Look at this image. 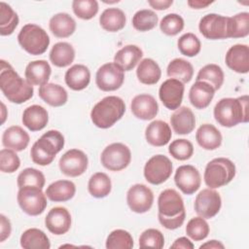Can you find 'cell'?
I'll use <instances>...</instances> for the list:
<instances>
[{"label": "cell", "instance_id": "6da1fadb", "mask_svg": "<svg viewBox=\"0 0 249 249\" xmlns=\"http://www.w3.org/2000/svg\"><path fill=\"white\" fill-rule=\"evenodd\" d=\"M0 65V89L4 96L16 104L29 100L33 96V86L23 80L9 62L1 59Z\"/></svg>", "mask_w": 249, "mask_h": 249}, {"label": "cell", "instance_id": "7a4b0ae2", "mask_svg": "<svg viewBox=\"0 0 249 249\" xmlns=\"http://www.w3.org/2000/svg\"><path fill=\"white\" fill-rule=\"evenodd\" d=\"M158 218L162 227L167 230L180 228L186 218V211L182 196L174 189L160 192L158 197Z\"/></svg>", "mask_w": 249, "mask_h": 249}, {"label": "cell", "instance_id": "3957f363", "mask_svg": "<svg viewBox=\"0 0 249 249\" xmlns=\"http://www.w3.org/2000/svg\"><path fill=\"white\" fill-rule=\"evenodd\" d=\"M216 122L225 127H232L239 123L248 122V95L237 98L220 99L213 110Z\"/></svg>", "mask_w": 249, "mask_h": 249}, {"label": "cell", "instance_id": "277c9868", "mask_svg": "<svg viewBox=\"0 0 249 249\" xmlns=\"http://www.w3.org/2000/svg\"><path fill=\"white\" fill-rule=\"evenodd\" d=\"M125 112L124 101L116 95H109L98 101L90 111V120L99 128H109L122 119Z\"/></svg>", "mask_w": 249, "mask_h": 249}, {"label": "cell", "instance_id": "5b68a950", "mask_svg": "<svg viewBox=\"0 0 249 249\" xmlns=\"http://www.w3.org/2000/svg\"><path fill=\"white\" fill-rule=\"evenodd\" d=\"M64 136L55 129L45 132L31 147L30 156L34 163L38 165H49L53 162L55 155L64 147Z\"/></svg>", "mask_w": 249, "mask_h": 249}, {"label": "cell", "instance_id": "8992f818", "mask_svg": "<svg viewBox=\"0 0 249 249\" xmlns=\"http://www.w3.org/2000/svg\"><path fill=\"white\" fill-rule=\"evenodd\" d=\"M235 165L227 158H216L210 160L204 170V183L210 189L228 185L235 176Z\"/></svg>", "mask_w": 249, "mask_h": 249}, {"label": "cell", "instance_id": "52a82bcc", "mask_svg": "<svg viewBox=\"0 0 249 249\" xmlns=\"http://www.w3.org/2000/svg\"><path fill=\"white\" fill-rule=\"evenodd\" d=\"M18 41L20 47L32 55L44 53L50 45V37L46 30L34 23H27L21 27Z\"/></svg>", "mask_w": 249, "mask_h": 249}, {"label": "cell", "instance_id": "ba28073f", "mask_svg": "<svg viewBox=\"0 0 249 249\" xmlns=\"http://www.w3.org/2000/svg\"><path fill=\"white\" fill-rule=\"evenodd\" d=\"M17 199L21 210L29 216H38L47 207V196L38 187L25 186L19 188Z\"/></svg>", "mask_w": 249, "mask_h": 249}, {"label": "cell", "instance_id": "9c48e42d", "mask_svg": "<svg viewBox=\"0 0 249 249\" xmlns=\"http://www.w3.org/2000/svg\"><path fill=\"white\" fill-rule=\"evenodd\" d=\"M100 160L106 169L110 171H121L130 163L131 152L123 143H112L104 148L100 156Z\"/></svg>", "mask_w": 249, "mask_h": 249}, {"label": "cell", "instance_id": "30bf717a", "mask_svg": "<svg viewBox=\"0 0 249 249\" xmlns=\"http://www.w3.org/2000/svg\"><path fill=\"white\" fill-rule=\"evenodd\" d=\"M124 81V71L115 62L101 65L96 71L95 84L102 91H114L119 89Z\"/></svg>", "mask_w": 249, "mask_h": 249}, {"label": "cell", "instance_id": "8fae6325", "mask_svg": "<svg viewBox=\"0 0 249 249\" xmlns=\"http://www.w3.org/2000/svg\"><path fill=\"white\" fill-rule=\"evenodd\" d=\"M172 173V162L164 155H156L148 160L144 166V177L152 185L165 182Z\"/></svg>", "mask_w": 249, "mask_h": 249}, {"label": "cell", "instance_id": "7c38bea8", "mask_svg": "<svg viewBox=\"0 0 249 249\" xmlns=\"http://www.w3.org/2000/svg\"><path fill=\"white\" fill-rule=\"evenodd\" d=\"M88 156L79 149H70L64 153L58 161L60 171L69 177H78L88 168Z\"/></svg>", "mask_w": 249, "mask_h": 249}, {"label": "cell", "instance_id": "4fadbf2b", "mask_svg": "<svg viewBox=\"0 0 249 249\" xmlns=\"http://www.w3.org/2000/svg\"><path fill=\"white\" fill-rule=\"evenodd\" d=\"M195 211L204 219H211L221 209L222 199L220 194L213 189H203L196 196Z\"/></svg>", "mask_w": 249, "mask_h": 249}, {"label": "cell", "instance_id": "5bb4252c", "mask_svg": "<svg viewBox=\"0 0 249 249\" xmlns=\"http://www.w3.org/2000/svg\"><path fill=\"white\" fill-rule=\"evenodd\" d=\"M126 202L131 211L142 214L152 208L154 194L146 185L135 184L131 186L126 193Z\"/></svg>", "mask_w": 249, "mask_h": 249}, {"label": "cell", "instance_id": "9a60e30c", "mask_svg": "<svg viewBox=\"0 0 249 249\" xmlns=\"http://www.w3.org/2000/svg\"><path fill=\"white\" fill-rule=\"evenodd\" d=\"M228 18L214 13L203 16L198 23L199 32L209 40L227 39Z\"/></svg>", "mask_w": 249, "mask_h": 249}, {"label": "cell", "instance_id": "2e32d148", "mask_svg": "<svg viewBox=\"0 0 249 249\" xmlns=\"http://www.w3.org/2000/svg\"><path fill=\"white\" fill-rule=\"evenodd\" d=\"M184 90L185 86L182 82L170 78L160 85L159 97L164 107L169 110H176L182 103Z\"/></svg>", "mask_w": 249, "mask_h": 249}, {"label": "cell", "instance_id": "e0dca14e", "mask_svg": "<svg viewBox=\"0 0 249 249\" xmlns=\"http://www.w3.org/2000/svg\"><path fill=\"white\" fill-rule=\"evenodd\" d=\"M174 182L183 194L190 196L195 194L200 187V173L194 165H181L175 171Z\"/></svg>", "mask_w": 249, "mask_h": 249}, {"label": "cell", "instance_id": "ac0fdd59", "mask_svg": "<svg viewBox=\"0 0 249 249\" xmlns=\"http://www.w3.org/2000/svg\"><path fill=\"white\" fill-rule=\"evenodd\" d=\"M71 214L62 206L53 207L45 218V226L50 232L55 235L66 233L71 228Z\"/></svg>", "mask_w": 249, "mask_h": 249}, {"label": "cell", "instance_id": "d6986e66", "mask_svg": "<svg viewBox=\"0 0 249 249\" xmlns=\"http://www.w3.org/2000/svg\"><path fill=\"white\" fill-rule=\"evenodd\" d=\"M227 66L239 74H246L249 71V47L244 44L231 46L225 56Z\"/></svg>", "mask_w": 249, "mask_h": 249}, {"label": "cell", "instance_id": "ffe728a7", "mask_svg": "<svg viewBox=\"0 0 249 249\" xmlns=\"http://www.w3.org/2000/svg\"><path fill=\"white\" fill-rule=\"evenodd\" d=\"M130 109L134 117L139 120H153L159 112V104L153 95L141 93L133 97Z\"/></svg>", "mask_w": 249, "mask_h": 249}, {"label": "cell", "instance_id": "44dd1931", "mask_svg": "<svg viewBox=\"0 0 249 249\" xmlns=\"http://www.w3.org/2000/svg\"><path fill=\"white\" fill-rule=\"evenodd\" d=\"M172 136L169 124L163 121L156 120L150 123L145 130V137L147 142L155 147H161L166 145Z\"/></svg>", "mask_w": 249, "mask_h": 249}, {"label": "cell", "instance_id": "7402d4cb", "mask_svg": "<svg viewBox=\"0 0 249 249\" xmlns=\"http://www.w3.org/2000/svg\"><path fill=\"white\" fill-rule=\"evenodd\" d=\"M170 124L175 133L181 135L189 134L195 129L196 126L195 114L189 107H179L171 115Z\"/></svg>", "mask_w": 249, "mask_h": 249}, {"label": "cell", "instance_id": "603a6c76", "mask_svg": "<svg viewBox=\"0 0 249 249\" xmlns=\"http://www.w3.org/2000/svg\"><path fill=\"white\" fill-rule=\"evenodd\" d=\"M52 73V68L47 60L39 59L27 64L24 76L26 81L32 86H43L48 83Z\"/></svg>", "mask_w": 249, "mask_h": 249}, {"label": "cell", "instance_id": "cb8c5ba5", "mask_svg": "<svg viewBox=\"0 0 249 249\" xmlns=\"http://www.w3.org/2000/svg\"><path fill=\"white\" fill-rule=\"evenodd\" d=\"M215 94V89L208 83L196 81L190 89L189 99L196 109H204L209 106Z\"/></svg>", "mask_w": 249, "mask_h": 249}, {"label": "cell", "instance_id": "d4e9b609", "mask_svg": "<svg viewBox=\"0 0 249 249\" xmlns=\"http://www.w3.org/2000/svg\"><path fill=\"white\" fill-rule=\"evenodd\" d=\"M21 122L30 131L42 130L49 122L48 111L40 105L28 106L22 113Z\"/></svg>", "mask_w": 249, "mask_h": 249}, {"label": "cell", "instance_id": "484cf974", "mask_svg": "<svg viewBox=\"0 0 249 249\" xmlns=\"http://www.w3.org/2000/svg\"><path fill=\"white\" fill-rule=\"evenodd\" d=\"M29 140V134L19 125H12L8 127L2 135L3 146L16 152L24 150L28 146Z\"/></svg>", "mask_w": 249, "mask_h": 249}, {"label": "cell", "instance_id": "4316f807", "mask_svg": "<svg viewBox=\"0 0 249 249\" xmlns=\"http://www.w3.org/2000/svg\"><path fill=\"white\" fill-rule=\"evenodd\" d=\"M197 144L204 150H216L222 144V134L220 130L210 124H201L196 133Z\"/></svg>", "mask_w": 249, "mask_h": 249}, {"label": "cell", "instance_id": "83f0119b", "mask_svg": "<svg viewBox=\"0 0 249 249\" xmlns=\"http://www.w3.org/2000/svg\"><path fill=\"white\" fill-rule=\"evenodd\" d=\"M142 56L143 52L138 46L126 45L116 53L114 62L124 71H130L138 64Z\"/></svg>", "mask_w": 249, "mask_h": 249}, {"label": "cell", "instance_id": "f1b7e54d", "mask_svg": "<svg viewBox=\"0 0 249 249\" xmlns=\"http://www.w3.org/2000/svg\"><path fill=\"white\" fill-rule=\"evenodd\" d=\"M76 193V186L70 180H57L47 187L45 192L47 197L54 202L70 200Z\"/></svg>", "mask_w": 249, "mask_h": 249}, {"label": "cell", "instance_id": "f546056e", "mask_svg": "<svg viewBox=\"0 0 249 249\" xmlns=\"http://www.w3.org/2000/svg\"><path fill=\"white\" fill-rule=\"evenodd\" d=\"M65 83L73 90L85 89L90 82L89 69L84 64H74L65 73Z\"/></svg>", "mask_w": 249, "mask_h": 249}, {"label": "cell", "instance_id": "4dcf8cb0", "mask_svg": "<svg viewBox=\"0 0 249 249\" xmlns=\"http://www.w3.org/2000/svg\"><path fill=\"white\" fill-rule=\"evenodd\" d=\"M40 98L53 107H60L67 102L68 93L65 89L57 84L47 83L38 89Z\"/></svg>", "mask_w": 249, "mask_h": 249}, {"label": "cell", "instance_id": "1f68e13d", "mask_svg": "<svg viewBox=\"0 0 249 249\" xmlns=\"http://www.w3.org/2000/svg\"><path fill=\"white\" fill-rule=\"evenodd\" d=\"M49 27L55 37L67 38L75 32L76 21L67 13H58L51 18Z\"/></svg>", "mask_w": 249, "mask_h": 249}, {"label": "cell", "instance_id": "d6a6232c", "mask_svg": "<svg viewBox=\"0 0 249 249\" xmlns=\"http://www.w3.org/2000/svg\"><path fill=\"white\" fill-rule=\"evenodd\" d=\"M125 15L119 8H107L99 17L100 26L109 32H117L122 30L125 26Z\"/></svg>", "mask_w": 249, "mask_h": 249}, {"label": "cell", "instance_id": "836d02e7", "mask_svg": "<svg viewBox=\"0 0 249 249\" xmlns=\"http://www.w3.org/2000/svg\"><path fill=\"white\" fill-rule=\"evenodd\" d=\"M136 76L141 84L155 85L161 77V70L154 59L144 58L137 66Z\"/></svg>", "mask_w": 249, "mask_h": 249}, {"label": "cell", "instance_id": "e575fe53", "mask_svg": "<svg viewBox=\"0 0 249 249\" xmlns=\"http://www.w3.org/2000/svg\"><path fill=\"white\" fill-rule=\"evenodd\" d=\"M49 56L54 66L66 67L74 61L75 50L67 42H58L53 46Z\"/></svg>", "mask_w": 249, "mask_h": 249}, {"label": "cell", "instance_id": "d590c367", "mask_svg": "<svg viewBox=\"0 0 249 249\" xmlns=\"http://www.w3.org/2000/svg\"><path fill=\"white\" fill-rule=\"evenodd\" d=\"M20 246L24 249H49L51 242L47 234L39 229L31 228L24 231L20 236Z\"/></svg>", "mask_w": 249, "mask_h": 249}, {"label": "cell", "instance_id": "8d00e7d4", "mask_svg": "<svg viewBox=\"0 0 249 249\" xmlns=\"http://www.w3.org/2000/svg\"><path fill=\"white\" fill-rule=\"evenodd\" d=\"M166 73L169 78L176 79L185 84L192 80L194 75V67L188 60L178 57L169 62Z\"/></svg>", "mask_w": 249, "mask_h": 249}, {"label": "cell", "instance_id": "74e56055", "mask_svg": "<svg viewBox=\"0 0 249 249\" xmlns=\"http://www.w3.org/2000/svg\"><path fill=\"white\" fill-rule=\"evenodd\" d=\"M249 34V13L242 12L228 18L227 37L243 38Z\"/></svg>", "mask_w": 249, "mask_h": 249}, {"label": "cell", "instance_id": "f35d334b", "mask_svg": "<svg viewBox=\"0 0 249 249\" xmlns=\"http://www.w3.org/2000/svg\"><path fill=\"white\" fill-rule=\"evenodd\" d=\"M88 190L91 196L103 198L111 193V179L104 172H96L90 176L88 183Z\"/></svg>", "mask_w": 249, "mask_h": 249}, {"label": "cell", "instance_id": "ab89813d", "mask_svg": "<svg viewBox=\"0 0 249 249\" xmlns=\"http://www.w3.org/2000/svg\"><path fill=\"white\" fill-rule=\"evenodd\" d=\"M18 16L10 5L0 2V35H11L18 24Z\"/></svg>", "mask_w": 249, "mask_h": 249}, {"label": "cell", "instance_id": "60d3db41", "mask_svg": "<svg viewBox=\"0 0 249 249\" xmlns=\"http://www.w3.org/2000/svg\"><path fill=\"white\" fill-rule=\"evenodd\" d=\"M196 81L206 82L212 86L215 90H218L224 83V72L217 64H207L199 69L196 75Z\"/></svg>", "mask_w": 249, "mask_h": 249}, {"label": "cell", "instance_id": "b9f144b4", "mask_svg": "<svg viewBox=\"0 0 249 249\" xmlns=\"http://www.w3.org/2000/svg\"><path fill=\"white\" fill-rule=\"evenodd\" d=\"M158 21V15L149 9L139 10L132 17V26L134 29L141 32L152 30L156 27Z\"/></svg>", "mask_w": 249, "mask_h": 249}, {"label": "cell", "instance_id": "7bdbcfd3", "mask_svg": "<svg viewBox=\"0 0 249 249\" xmlns=\"http://www.w3.org/2000/svg\"><path fill=\"white\" fill-rule=\"evenodd\" d=\"M134 245L131 234L124 230H114L106 239L107 249H131Z\"/></svg>", "mask_w": 249, "mask_h": 249}, {"label": "cell", "instance_id": "ee69618b", "mask_svg": "<svg viewBox=\"0 0 249 249\" xmlns=\"http://www.w3.org/2000/svg\"><path fill=\"white\" fill-rule=\"evenodd\" d=\"M45 175L38 169L27 167L23 169L18 176L17 184L18 189L25 186H34L43 189L45 186Z\"/></svg>", "mask_w": 249, "mask_h": 249}, {"label": "cell", "instance_id": "f6af8a7d", "mask_svg": "<svg viewBox=\"0 0 249 249\" xmlns=\"http://www.w3.org/2000/svg\"><path fill=\"white\" fill-rule=\"evenodd\" d=\"M186 233L195 241L203 240L209 234V225L206 220L200 216L192 218L187 223Z\"/></svg>", "mask_w": 249, "mask_h": 249}, {"label": "cell", "instance_id": "bcb514c9", "mask_svg": "<svg viewBox=\"0 0 249 249\" xmlns=\"http://www.w3.org/2000/svg\"><path fill=\"white\" fill-rule=\"evenodd\" d=\"M177 46L179 52L189 57L196 56L198 54L201 49V44L199 39L194 33L188 32L183 34L177 41Z\"/></svg>", "mask_w": 249, "mask_h": 249}, {"label": "cell", "instance_id": "7dc6e473", "mask_svg": "<svg viewBox=\"0 0 249 249\" xmlns=\"http://www.w3.org/2000/svg\"><path fill=\"white\" fill-rule=\"evenodd\" d=\"M72 9L79 18L89 20L96 16L99 8L96 0H74Z\"/></svg>", "mask_w": 249, "mask_h": 249}, {"label": "cell", "instance_id": "c3c4849f", "mask_svg": "<svg viewBox=\"0 0 249 249\" xmlns=\"http://www.w3.org/2000/svg\"><path fill=\"white\" fill-rule=\"evenodd\" d=\"M184 25L185 23L183 18L174 13L164 16L160 22V31L167 36L177 35L183 30Z\"/></svg>", "mask_w": 249, "mask_h": 249}, {"label": "cell", "instance_id": "681fc988", "mask_svg": "<svg viewBox=\"0 0 249 249\" xmlns=\"http://www.w3.org/2000/svg\"><path fill=\"white\" fill-rule=\"evenodd\" d=\"M168 153L178 160H186L193 156L194 146L193 143L187 139H176L169 144Z\"/></svg>", "mask_w": 249, "mask_h": 249}, {"label": "cell", "instance_id": "f907efd6", "mask_svg": "<svg viewBox=\"0 0 249 249\" xmlns=\"http://www.w3.org/2000/svg\"><path fill=\"white\" fill-rule=\"evenodd\" d=\"M164 245V236L162 232L157 229L145 230L139 236V246L141 248L153 247L161 249Z\"/></svg>", "mask_w": 249, "mask_h": 249}, {"label": "cell", "instance_id": "816d5d0a", "mask_svg": "<svg viewBox=\"0 0 249 249\" xmlns=\"http://www.w3.org/2000/svg\"><path fill=\"white\" fill-rule=\"evenodd\" d=\"M20 166V160L12 149H2L0 151V170L3 173H14Z\"/></svg>", "mask_w": 249, "mask_h": 249}, {"label": "cell", "instance_id": "f5cc1de1", "mask_svg": "<svg viewBox=\"0 0 249 249\" xmlns=\"http://www.w3.org/2000/svg\"><path fill=\"white\" fill-rule=\"evenodd\" d=\"M12 226L10 220L3 214L0 215V241H5L11 234Z\"/></svg>", "mask_w": 249, "mask_h": 249}, {"label": "cell", "instance_id": "db71d44e", "mask_svg": "<svg viewBox=\"0 0 249 249\" xmlns=\"http://www.w3.org/2000/svg\"><path fill=\"white\" fill-rule=\"evenodd\" d=\"M194 247H195V245L193 244V242L189 238H187L185 236L177 238L171 244V246H170V248H177V249H179V248H182V249H194Z\"/></svg>", "mask_w": 249, "mask_h": 249}, {"label": "cell", "instance_id": "11a10c76", "mask_svg": "<svg viewBox=\"0 0 249 249\" xmlns=\"http://www.w3.org/2000/svg\"><path fill=\"white\" fill-rule=\"evenodd\" d=\"M148 4L155 10L162 11L168 9L172 4V0H149Z\"/></svg>", "mask_w": 249, "mask_h": 249}, {"label": "cell", "instance_id": "9f6ffc18", "mask_svg": "<svg viewBox=\"0 0 249 249\" xmlns=\"http://www.w3.org/2000/svg\"><path fill=\"white\" fill-rule=\"evenodd\" d=\"M188 5L192 8V9H204L208 6H210L213 2L212 1H201V0H189Z\"/></svg>", "mask_w": 249, "mask_h": 249}, {"label": "cell", "instance_id": "6f0895ef", "mask_svg": "<svg viewBox=\"0 0 249 249\" xmlns=\"http://www.w3.org/2000/svg\"><path fill=\"white\" fill-rule=\"evenodd\" d=\"M199 248H200V249H201V248H215V249L221 248V249H224L225 246H224V244H223L222 242L213 239V240H209V241L203 243L202 245L199 246Z\"/></svg>", "mask_w": 249, "mask_h": 249}, {"label": "cell", "instance_id": "680465c9", "mask_svg": "<svg viewBox=\"0 0 249 249\" xmlns=\"http://www.w3.org/2000/svg\"><path fill=\"white\" fill-rule=\"evenodd\" d=\"M1 106H2V122L1 124H3L5 122V119H6V108H5V105L3 102H1Z\"/></svg>", "mask_w": 249, "mask_h": 249}]
</instances>
